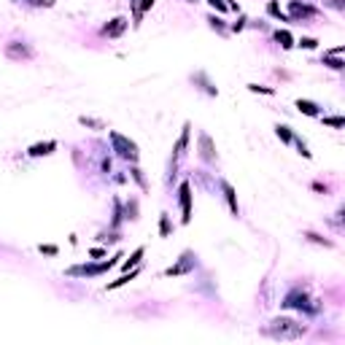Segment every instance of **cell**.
<instances>
[{
  "mask_svg": "<svg viewBox=\"0 0 345 345\" xmlns=\"http://www.w3.org/2000/svg\"><path fill=\"white\" fill-rule=\"evenodd\" d=\"M262 335L273 340H300L305 335V324H297L294 318H275L262 329Z\"/></svg>",
  "mask_w": 345,
  "mask_h": 345,
  "instance_id": "cell-1",
  "label": "cell"
},
{
  "mask_svg": "<svg viewBox=\"0 0 345 345\" xmlns=\"http://www.w3.org/2000/svg\"><path fill=\"white\" fill-rule=\"evenodd\" d=\"M108 141H111V146H114L116 157L127 159V162H132V165H135L138 159H141V151H138V143H135V141H130L127 135H122V132L111 130V132H108Z\"/></svg>",
  "mask_w": 345,
  "mask_h": 345,
  "instance_id": "cell-2",
  "label": "cell"
},
{
  "mask_svg": "<svg viewBox=\"0 0 345 345\" xmlns=\"http://www.w3.org/2000/svg\"><path fill=\"white\" fill-rule=\"evenodd\" d=\"M119 259H122V254H116L114 259H108V262H100V264H73V267H68L65 273L73 275V278H97V275H103V273H108V270H114L116 264H119Z\"/></svg>",
  "mask_w": 345,
  "mask_h": 345,
  "instance_id": "cell-3",
  "label": "cell"
},
{
  "mask_svg": "<svg viewBox=\"0 0 345 345\" xmlns=\"http://www.w3.org/2000/svg\"><path fill=\"white\" fill-rule=\"evenodd\" d=\"M283 308H291V310H305V313H318V305H310V297L305 289H294L283 297Z\"/></svg>",
  "mask_w": 345,
  "mask_h": 345,
  "instance_id": "cell-4",
  "label": "cell"
},
{
  "mask_svg": "<svg viewBox=\"0 0 345 345\" xmlns=\"http://www.w3.org/2000/svg\"><path fill=\"white\" fill-rule=\"evenodd\" d=\"M286 16H289V22H308V19L318 16V8L302 3V0H289V14Z\"/></svg>",
  "mask_w": 345,
  "mask_h": 345,
  "instance_id": "cell-5",
  "label": "cell"
},
{
  "mask_svg": "<svg viewBox=\"0 0 345 345\" xmlns=\"http://www.w3.org/2000/svg\"><path fill=\"white\" fill-rule=\"evenodd\" d=\"M191 183L183 181L178 186V205H181V224H189L191 221Z\"/></svg>",
  "mask_w": 345,
  "mask_h": 345,
  "instance_id": "cell-6",
  "label": "cell"
},
{
  "mask_svg": "<svg viewBox=\"0 0 345 345\" xmlns=\"http://www.w3.org/2000/svg\"><path fill=\"white\" fill-rule=\"evenodd\" d=\"M194 267H197V256L191 254V251H183L181 259H178L172 267L165 270V275H170V278H172V275H186V273H191Z\"/></svg>",
  "mask_w": 345,
  "mask_h": 345,
  "instance_id": "cell-7",
  "label": "cell"
},
{
  "mask_svg": "<svg viewBox=\"0 0 345 345\" xmlns=\"http://www.w3.org/2000/svg\"><path fill=\"white\" fill-rule=\"evenodd\" d=\"M189 130H191V124H183V130H181V138H178V143H175V151H172V162H170V178H175V165H178V159H181L183 154H186V146H189Z\"/></svg>",
  "mask_w": 345,
  "mask_h": 345,
  "instance_id": "cell-8",
  "label": "cell"
},
{
  "mask_svg": "<svg viewBox=\"0 0 345 345\" xmlns=\"http://www.w3.org/2000/svg\"><path fill=\"white\" fill-rule=\"evenodd\" d=\"M5 57H8V59H32V49L27 43L14 41V43L5 46Z\"/></svg>",
  "mask_w": 345,
  "mask_h": 345,
  "instance_id": "cell-9",
  "label": "cell"
},
{
  "mask_svg": "<svg viewBox=\"0 0 345 345\" xmlns=\"http://www.w3.org/2000/svg\"><path fill=\"white\" fill-rule=\"evenodd\" d=\"M54 151H57V141H43V143H32L30 149H27V157L38 159V157H49V154H54Z\"/></svg>",
  "mask_w": 345,
  "mask_h": 345,
  "instance_id": "cell-10",
  "label": "cell"
},
{
  "mask_svg": "<svg viewBox=\"0 0 345 345\" xmlns=\"http://www.w3.org/2000/svg\"><path fill=\"white\" fill-rule=\"evenodd\" d=\"M200 159L202 162H216V149L208 132H200Z\"/></svg>",
  "mask_w": 345,
  "mask_h": 345,
  "instance_id": "cell-11",
  "label": "cell"
},
{
  "mask_svg": "<svg viewBox=\"0 0 345 345\" xmlns=\"http://www.w3.org/2000/svg\"><path fill=\"white\" fill-rule=\"evenodd\" d=\"M124 30H127V19H124V16H116V19H111V22L103 27V35H108V38H119Z\"/></svg>",
  "mask_w": 345,
  "mask_h": 345,
  "instance_id": "cell-12",
  "label": "cell"
},
{
  "mask_svg": "<svg viewBox=\"0 0 345 345\" xmlns=\"http://www.w3.org/2000/svg\"><path fill=\"white\" fill-rule=\"evenodd\" d=\"M221 191H224V200H227V205H229V210L232 213H240V205H237V194H235V189H232V183H227V181H221Z\"/></svg>",
  "mask_w": 345,
  "mask_h": 345,
  "instance_id": "cell-13",
  "label": "cell"
},
{
  "mask_svg": "<svg viewBox=\"0 0 345 345\" xmlns=\"http://www.w3.org/2000/svg\"><path fill=\"white\" fill-rule=\"evenodd\" d=\"M294 105H297V111L305 114V116H321V105L313 103V100H302V97H300Z\"/></svg>",
  "mask_w": 345,
  "mask_h": 345,
  "instance_id": "cell-14",
  "label": "cell"
},
{
  "mask_svg": "<svg viewBox=\"0 0 345 345\" xmlns=\"http://www.w3.org/2000/svg\"><path fill=\"white\" fill-rule=\"evenodd\" d=\"M340 54H343V46H340V49H335L332 54H324L321 62L327 65V68H332V70H343V68H345V62L340 59Z\"/></svg>",
  "mask_w": 345,
  "mask_h": 345,
  "instance_id": "cell-15",
  "label": "cell"
},
{
  "mask_svg": "<svg viewBox=\"0 0 345 345\" xmlns=\"http://www.w3.org/2000/svg\"><path fill=\"white\" fill-rule=\"evenodd\" d=\"M191 78H194L197 84H202L200 89L205 92V95H210V97H216V95H218V89H216V86L208 81V76H205V73H194V76H191Z\"/></svg>",
  "mask_w": 345,
  "mask_h": 345,
  "instance_id": "cell-16",
  "label": "cell"
},
{
  "mask_svg": "<svg viewBox=\"0 0 345 345\" xmlns=\"http://www.w3.org/2000/svg\"><path fill=\"white\" fill-rule=\"evenodd\" d=\"M143 254H146L143 248H135V251H132V256L127 259V262H122V270H124V273H130V270H135L138 264L143 262Z\"/></svg>",
  "mask_w": 345,
  "mask_h": 345,
  "instance_id": "cell-17",
  "label": "cell"
},
{
  "mask_svg": "<svg viewBox=\"0 0 345 345\" xmlns=\"http://www.w3.org/2000/svg\"><path fill=\"white\" fill-rule=\"evenodd\" d=\"M275 41L281 43V49H294V35L289 30H275Z\"/></svg>",
  "mask_w": 345,
  "mask_h": 345,
  "instance_id": "cell-18",
  "label": "cell"
},
{
  "mask_svg": "<svg viewBox=\"0 0 345 345\" xmlns=\"http://www.w3.org/2000/svg\"><path fill=\"white\" fill-rule=\"evenodd\" d=\"M135 275H138V267L130 270V273H124L122 278H116V281H111V283H108V291H114V289H119V286H124V283H130Z\"/></svg>",
  "mask_w": 345,
  "mask_h": 345,
  "instance_id": "cell-19",
  "label": "cell"
},
{
  "mask_svg": "<svg viewBox=\"0 0 345 345\" xmlns=\"http://www.w3.org/2000/svg\"><path fill=\"white\" fill-rule=\"evenodd\" d=\"M267 14H270V16H275L278 22H289V16L281 11V5H278V0H270V3H267Z\"/></svg>",
  "mask_w": 345,
  "mask_h": 345,
  "instance_id": "cell-20",
  "label": "cell"
},
{
  "mask_svg": "<svg viewBox=\"0 0 345 345\" xmlns=\"http://www.w3.org/2000/svg\"><path fill=\"white\" fill-rule=\"evenodd\" d=\"M78 124H84V127H89V130H105V124L100 119H92V116H78Z\"/></svg>",
  "mask_w": 345,
  "mask_h": 345,
  "instance_id": "cell-21",
  "label": "cell"
},
{
  "mask_svg": "<svg viewBox=\"0 0 345 345\" xmlns=\"http://www.w3.org/2000/svg\"><path fill=\"white\" fill-rule=\"evenodd\" d=\"M275 132H278V138H281L283 143H291V141H294V132H291V127H286V124H278Z\"/></svg>",
  "mask_w": 345,
  "mask_h": 345,
  "instance_id": "cell-22",
  "label": "cell"
},
{
  "mask_svg": "<svg viewBox=\"0 0 345 345\" xmlns=\"http://www.w3.org/2000/svg\"><path fill=\"white\" fill-rule=\"evenodd\" d=\"M159 235H162V237L170 235V216H168V213L159 216Z\"/></svg>",
  "mask_w": 345,
  "mask_h": 345,
  "instance_id": "cell-23",
  "label": "cell"
},
{
  "mask_svg": "<svg viewBox=\"0 0 345 345\" xmlns=\"http://www.w3.org/2000/svg\"><path fill=\"white\" fill-rule=\"evenodd\" d=\"M122 202L119 200H114V218H111V227H119V224H122Z\"/></svg>",
  "mask_w": 345,
  "mask_h": 345,
  "instance_id": "cell-24",
  "label": "cell"
},
{
  "mask_svg": "<svg viewBox=\"0 0 345 345\" xmlns=\"http://www.w3.org/2000/svg\"><path fill=\"white\" fill-rule=\"evenodd\" d=\"M305 237H308L310 243H316V245H327V248H332V240H324L321 235H316V232H305Z\"/></svg>",
  "mask_w": 345,
  "mask_h": 345,
  "instance_id": "cell-25",
  "label": "cell"
},
{
  "mask_svg": "<svg viewBox=\"0 0 345 345\" xmlns=\"http://www.w3.org/2000/svg\"><path fill=\"white\" fill-rule=\"evenodd\" d=\"M24 3H27L30 8H51L57 0H24Z\"/></svg>",
  "mask_w": 345,
  "mask_h": 345,
  "instance_id": "cell-26",
  "label": "cell"
},
{
  "mask_svg": "<svg viewBox=\"0 0 345 345\" xmlns=\"http://www.w3.org/2000/svg\"><path fill=\"white\" fill-rule=\"evenodd\" d=\"M324 124H329V127L340 130V127H345V119H343V116H324Z\"/></svg>",
  "mask_w": 345,
  "mask_h": 345,
  "instance_id": "cell-27",
  "label": "cell"
},
{
  "mask_svg": "<svg viewBox=\"0 0 345 345\" xmlns=\"http://www.w3.org/2000/svg\"><path fill=\"white\" fill-rule=\"evenodd\" d=\"M248 92H259V95H275L273 86H259V84H248Z\"/></svg>",
  "mask_w": 345,
  "mask_h": 345,
  "instance_id": "cell-28",
  "label": "cell"
},
{
  "mask_svg": "<svg viewBox=\"0 0 345 345\" xmlns=\"http://www.w3.org/2000/svg\"><path fill=\"white\" fill-rule=\"evenodd\" d=\"M208 22H210V27H213V30H218V32H227L224 22H221V19H218L216 14H210V16H208Z\"/></svg>",
  "mask_w": 345,
  "mask_h": 345,
  "instance_id": "cell-29",
  "label": "cell"
},
{
  "mask_svg": "<svg viewBox=\"0 0 345 345\" xmlns=\"http://www.w3.org/2000/svg\"><path fill=\"white\" fill-rule=\"evenodd\" d=\"M291 143H294L297 149H300V154H302L305 159H310V157H313V154H310V151H308V146H305V141H300V138H297V135H294V141H291Z\"/></svg>",
  "mask_w": 345,
  "mask_h": 345,
  "instance_id": "cell-30",
  "label": "cell"
},
{
  "mask_svg": "<svg viewBox=\"0 0 345 345\" xmlns=\"http://www.w3.org/2000/svg\"><path fill=\"white\" fill-rule=\"evenodd\" d=\"M208 3L213 5L218 14H227V11H229V8H227V0H208Z\"/></svg>",
  "mask_w": 345,
  "mask_h": 345,
  "instance_id": "cell-31",
  "label": "cell"
},
{
  "mask_svg": "<svg viewBox=\"0 0 345 345\" xmlns=\"http://www.w3.org/2000/svg\"><path fill=\"white\" fill-rule=\"evenodd\" d=\"M132 178H135V181L141 183V189H149V183H146V178H143V170L132 168Z\"/></svg>",
  "mask_w": 345,
  "mask_h": 345,
  "instance_id": "cell-32",
  "label": "cell"
},
{
  "mask_svg": "<svg viewBox=\"0 0 345 345\" xmlns=\"http://www.w3.org/2000/svg\"><path fill=\"white\" fill-rule=\"evenodd\" d=\"M127 218H132V221L138 218V200H130L127 202Z\"/></svg>",
  "mask_w": 345,
  "mask_h": 345,
  "instance_id": "cell-33",
  "label": "cell"
},
{
  "mask_svg": "<svg viewBox=\"0 0 345 345\" xmlns=\"http://www.w3.org/2000/svg\"><path fill=\"white\" fill-rule=\"evenodd\" d=\"M297 46H302V49H316L318 41H316V38H300V41H297Z\"/></svg>",
  "mask_w": 345,
  "mask_h": 345,
  "instance_id": "cell-34",
  "label": "cell"
},
{
  "mask_svg": "<svg viewBox=\"0 0 345 345\" xmlns=\"http://www.w3.org/2000/svg\"><path fill=\"white\" fill-rule=\"evenodd\" d=\"M38 251H41V254H46V256H57V254H59L57 245H38Z\"/></svg>",
  "mask_w": 345,
  "mask_h": 345,
  "instance_id": "cell-35",
  "label": "cell"
},
{
  "mask_svg": "<svg viewBox=\"0 0 345 345\" xmlns=\"http://www.w3.org/2000/svg\"><path fill=\"white\" fill-rule=\"evenodd\" d=\"M157 0H141V3H138V11H141V16L146 14V11H151V5H154Z\"/></svg>",
  "mask_w": 345,
  "mask_h": 345,
  "instance_id": "cell-36",
  "label": "cell"
},
{
  "mask_svg": "<svg viewBox=\"0 0 345 345\" xmlns=\"http://www.w3.org/2000/svg\"><path fill=\"white\" fill-rule=\"evenodd\" d=\"M105 254H108L105 248H92V251H89V256H92V259H100V256H105Z\"/></svg>",
  "mask_w": 345,
  "mask_h": 345,
  "instance_id": "cell-37",
  "label": "cell"
},
{
  "mask_svg": "<svg viewBox=\"0 0 345 345\" xmlns=\"http://www.w3.org/2000/svg\"><path fill=\"white\" fill-rule=\"evenodd\" d=\"M324 3H329L332 8H337V11H343V8H345V3H343V0H324Z\"/></svg>",
  "mask_w": 345,
  "mask_h": 345,
  "instance_id": "cell-38",
  "label": "cell"
},
{
  "mask_svg": "<svg viewBox=\"0 0 345 345\" xmlns=\"http://www.w3.org/2000/svg\"><path fill=\"white\" fill-rule=\"evenodd\" d=\"M243 27H245V16H240L235 24H232V30H235V32H237V30H243Z\"/></svg>",
  "mask_w": 345,
  "mask_h": 345,
  "instance_id": "cell-39",
  "label": "cell"
},
{
  "mask_svg": "<svg viewBox=\"0 0 345 345\" xmlns=\"http://www.w3.org/2000/svg\"><path fill=\"white\" fill-rule=\"evenodd\" d=\"M189 3H197V0H189Z\"/></svg>",
  "mask_w": 345,
  "mask_h": 345,
  "instance_id": "cell-40",
  "label": "cell"
}]
</instances>
